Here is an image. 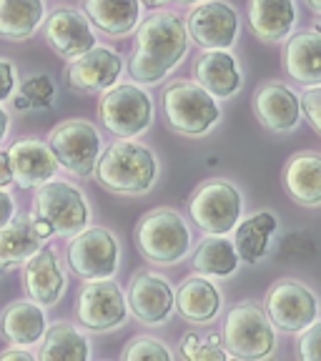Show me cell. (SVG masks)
<instances>
[{"instance_id":"cell-1","label":"cell","mask_w":321,"mask_h":361,"mask_svg":"<svg viewBox=\"0 0 321 361\" xmlns=\"http://www.w3.org/2000/svg\"><path fill=\"white\" fill-rule=\"evenodd\" d=\"M135 45L128 63V73L138 83H161L181 63L188 51L186 23L176 13L161 11L148 16L141 25H135Z\"/></svg>"},{"instance_id":"cell-2","label":"cell","mask_w":321,"mask_h":361,"mask_svg":"<svg viewBox=\"0 0 321 361\" xmlns=\"http://www.w3.org/2000/svg\"><path fill=\"white\" fill-rule=\"evenodd\" d=\"M93 173H96L98 183L108 191L135 196V193H146L153 186L158 164L148 146L121 138L98 156Z\"/></svg>"},{"instance_id":"cell-3","label":"cell","mask_w":321,"mask_h":361,"mask_svg":"<svg viewBox=\"0 0 321 361\" xmlns=\"http://www.w3.org/2000/svg\"><path fill=\"white\" fill-rule=\"evenodd\" d=\"M135 246L151 264L171 266L188 254L191 231L176 211L153 209L135 226Z\"/></svg>"},{"instance_id":"cell-4","label":"cell","mask_w":321,"mask_h":361,"mask_svg":"<svg viewBox=\"0 0 321 361\" xmlns=\"http://www.w3.org/2000/svg\"><path fill=\"white\" fill-rule=\"evenodd\" d=\"M33 219L51 226L53 236H75L88 226L90 209L83 191L68 180H45L33 198Z\"/></svg>"},{"instance_id":"cell-5","label":"cell","mask_w":321,"mask_h":361,"mask_svg":"<svg viewBox=\"0 0 321 361\" xmlns=\"http://www.w3.org/2000/svg\"><path fill=\"white\" fill-rule=\"evenodd\" d=\"M164 116L176 133L203 135L221 118V108L196 80H178L164 93Z\"/></svg>"},{"instance_id":"cell-6","label":"cell","mask_w":321,"mask_h":361,"mask_svg":"<svg viewBox=\"0 0 321 361\" xmlns=\"http://www.w3.org/2000/svg\"><path fill=\"white\" fill-rule=\"evenodd\" d=\"M241 193L229 180L221 178L203 180L188 201V214H191L193 224L209 236L231 233L234 226L241 221Z\"/></svg>"},{"instance_id":"cell-7","label":"cell","mask_w":321,"mask_h":361,"mask_svg":"<svg viewBox=\"0 0 321 361\" xmlns=\"http://www.w3.org/2000/svg\"><path fill=\"white\" fill-rule=\"evenodd\" d=\"M101 123L119 138H135L151 126L153 101L141 85L121 83L106 88L98 103Z\"/></svg>"},{"instance_id":"cell-8","label":"cell","mask_w":321,"mask_h":361,"mask_svg":"<svg viewBox=\"0 0 321 361\" xmlns=\"http://www.w3.org/2000/svg\"><path fill=\"white\" fill-rule=\"evenodd\" d=\"M224 346L238 359H266L277 346V334L266 311L256 304H238L224 324Z\"/></svg>"},{"instance_id":"cell-9","label":"cell","mask_w":321,"mask_h":361,"mask_svg":"<svg viewBox=\"0 0 321 361\" xmlns=\"http://www.w3.org/2000/svg\"><path fill=\"white\" fill-rule=\"evenodd\" d=\"M48 146H51L58 166L85 178L96 171L98 156H101V133L88 121L68 118L51 130Z\"/></svg>"},{"instance_id":"cell-10","label":"cell","mask_w":321,"mask_h":361,"mask_svg":"<svg viewBox=\"0 0 321 361\" xmlns=\"http://www.w3.org/2000/svg\"><path fill=\"white\" fill-rule=\"evenodd\" d=\"M119 241L103 226H85L83 231L71 236L68 243V266L75 276L93 281V279H113L119 269Z\"/></svg>"},{"instance_id":"cell-11","label":"cell","mask_w":321,"mask_h":361,"mask_svg":"<svg viewBox=\"0 0 321 361\" xmlns=\"http://www.w3.org/2000/svg\"><path fill=\"white\" fill-rule=\"evenodd\" d=\"M128 304L121 286L111 279H93L78 293L75 319L90 331H111L126 324Z\"/></svg>"},{"instance_id":"cell-12","label":"cell","mask_w":321,"mask_h":361,"mask_svg":"<svg viewBox=\"0 0 321 361\" xmlns=\"http://www.w3.org/2000/svg\"><path fill=\"white\" fill-rule=\"evenodd\" d=\"M266 316L274 329L299 334L319 316V304L304 283L284 279V281L274 283L266 293Z\"/></svg>"},{"instance_id":"cell-13","label":"cell","mask_w":321,"mask_h":361,"mask_svg":"<svg viewBox=\"0 0 321 361\" xmlns=\"http://www.w3.org/2000/svg\"><path fill=\"white\" fill-rule=\"evenodd\" d=\"M188 40L203 51H229L236 43L238 16L224 0H198L186 20Z\"/></svg>"},{"instance_id":"cell-14","label":"cell","mask_w":321,"mask_h":361,"mask_svg":"<svg viewBox=\"0 0 321 361\" xmlns=\"http://www.w3.org/2000/svg\"><path fill=\"white\" fill-rule=\"evenodd\" d=\"M123 71V58L113 48L106 45H93L90 51L80 53L78 58L71 61L66 68V83L75 90L83 93H96V90H106L116 85Z\"/></svg>"},{"instance_id":"cell-15","label":"cell","mask_w":321,"mask_h":361,"mask_svg":"<svg viewBox=\"0 0 321 361\" xmlns=\"http://www.w3.org/2000/svg\"><path fill=\"white\" fill-rule=\"evenodd\" d=\"M23 286L30 301L40 306H56L66 291V274L53 246H40L23 264Z\"/></svg>"},{"instance_id":"cell-16","label":"cell","mask_w":321,"mask_h":361,"mask_svg":"<svg viewBox=\"0 0 321 361\" xmlns=\"http://www.w3.org/2000/svg\"><path fill=\"white\" fill-rule=\"evenodd\" d=\"M45 20V40L53 51L66 61H73L80 53L90 51L96 45V35L90 28L85 13L73 8H58Z\"/></svg>"},{"instance_id":"cell-17","label":"cell","mask_w":321,"mask_h":361,"mask_svg":"<svg viewBox=\"0 0 321 361\" xmlns=\"http://www.w3.org/2000/svg\"><path fill=\"white\" fill-rule=\"evenodd\" d=\"M126 304L141 324L156 326V324H164L174 311V291L164 276L151 274V271H141L131 281Z\"/></svg>"},{"instance_id":"cell-18","label":"cell","mask_w":321,"mask_h":361,"mask_svg":"<svg viewBox=\"0 0 321 361\" xmlns=\"http://www.w3.org/2000/svg\"><path fill=\"white\" fill-rule=\"evenodd\" d=\"M8 158H11L13 183H18L20 188H38L45 180L56 178L58 169H61L51 146L38 138L16 141L8 151Z\"/></svg>"},{"instance_id":"cell-19","label":"cell","mask_w":321,"mask_h":361,"mask_svg":"<svg viewBox=\"0 0 321 361\" xmlns=\"http://www.w3.org/2000/svg\"><path fill=\"white\" fill-rule=\"evenodd\" d=\"M254 113L269 130L286 133L299 126L301 103L291 88L281 83H264L254 93Z\"/></svg>"},{"instance_id":"cell-20","label":"cell","mask_w":321,"mask_h":361,"mask_svg":"<svg viewBox=\"0 0 321 361\" xmlns=\"http://www.w3.org/2000/svg\"><path fill=\"white\" fill-rule=\"evenodd\" d=\"M246 20L259 40L279 43L291 35L296 23V6L293 0H248Z\"/></svg>"},{"instance_id":"cell-21","label":"cell","mask_w":321,"mask_h":361,"mask_svg":"<svg viewBox=\"0 0 321 361\" xmlns=\"http://www.w3.org/2000/svg\"><path fill=\"white\" fill-rule=\"evenodd\" d=\"M284 63H286V73L296 83L306 88L321 85V33L316 30L293 33L286 40Z\"/></svg>"},{"instance_id":"cell-22","label":"cell","mask_w":321,"mask_h":361,"mask_svg":"<svg viewBox=\"0 0 321 361\" xmlns=\"http://www.w3.org/2000/svg\"><path fill=\"white\" fill-rule=\"evenodd\" d=\"M45 311L35 301H13L3 309L0 331L11 346H33L45 334Z\"/></svg>"},{"instance_id":"cell-23","label":"cell","mask_w":321,"mask_h":361,"mask_svg":"<svg viewBox=\"0 0 321 361\" xmlns=\"http://www.w3.org/2000/svg\"><path fill=\"white\" fill-rule=\"evenodd\" d=\"M196 83L214 98H231L243 83L236 58L229 51H206L196 63Z\"/></svg>"},{"instance_id":"cell-24","label":"cell","mask_w":321,"mask_h":361,"mask_svg":"<svg viewBox=\"0 0 321 361\" xmlns=\"http://www.w3.org/2000/svg\"><path fill=\"white\" fill-rule=\"evenodd\" d=\"M284 186L289 196L301 206L321 203V156L319 153H296L284 169Z\"/></svg>"},{"instance_id":"cell-25","label":"cell","mask_w":321,"mask_h":361,"mask_svg":"<svg viewBox=\"0 0 321 361\" xmlns=\"http://www.w3.org/2000/svg\"><path fill=\"white\" fill-rule=\"evenodd\" d=\"M174 306L191 324L211 322L221 309V293L206 276H191L174 293Z\"/></svg>"},{"instance_id":"cell-26","label":"cell","mask_w":321,"mask_h":361,"mask_svg":"<svg viewBox=\"0 0 321 361\" xmlns=\"http://www.w3.org/2000/svg\"><path fill=\"white\" fill-rule=\"evenodd\" d=\"M83 13L108 35H128L141 23V0H83Z\"/></svg>"},{"instance_id":"cell-27","label":"cell","mask_w":321,"mask_h":361,"mask_svg":"<svg viewBox=\"0 0 321 361\" xmlns=\"http://www.w3.org/2000/svg\"><path fill=\"white\" fill-rule=\"evenodd\" d=\"M277 231V216L269 211H256L248 219L238 221L234 226V248L238 261L259 264L269 251V241Z\"/></svg>"},{"instance_id":"cell-28","label":"cell","mask_w":321,"mask_h":361,"mask_svg":"<svg viewBox=\"0 0 321 361\" xmlns=\"http://www.w3.org/2000/svg\"><path fill=\"white\" fill-rule=\"evenodd\" d=\"M43 246V238L35 233L30 219H13L0 228V271L23 266Z\"/></svg>"},{"instance_id":"cell-29","label":"cell","mask_w":321,"mask_h":361,"mask_svg":"<svg viewBox=\"0 0 321 361\" xmlns=\"http://www.w3.org/2000/svg\"><path fill=\"white\" fill-rule=\"evenodd\" d=\"M40 361H85L90 359V344L85 334H80L73 324H53L45 329L40 338Z\"/></svg>"},{"instance_id":"cell-30","label":"cell","mask_w":321,"mask_h":361,"mask_svg":"<svg viewBox=\"0 0 321 361\" xmlns=\"http://www.w3.org/2000/svg\"><path fill=\"white\" fill-rule=\"evenodd\" d=\"M45 18L43 0H0V38L25 40Z\"/></svg>"},{"instance_id":"cell-31","label":"cell","mask_w":321,"mask_h":361,"mask_svg":"<svg viewBox=\"0 0 321 361\" xmlns=\"http://www.w3.org/2000/svg\"><path fill=\"white\" fill-rule=\"evenodd\" d=\"M193 269L201 276H231L238 269V254L234 248V241H229L226 236H209L203 238L201 246L193 251L191 259Z\"/></svg>"},{"instance_id":"cell-32","label":"cell","mask_w":321,"mask_h":361,"mask_svg":"<svg viewBox=\"0 0 321 361\" xmlns=\"http://www.w3.org/2000/svg\"><path fill=\"white\" fill-rule=\"evenodd\" d=\"M183 356L191 361H226V349L221 346V336L198 338L193 331L183 336V346H181Z\"/></svg>"},{"instance_id":"cell-33","label":"cell","mask_w":321,"mask_h":361,"mask_svg":"<svg viewBox=\"0 0 321 361\" xmlns=\"http://www.w3.org/2000/svg\"><path fill=\"white\" fill-rule=\"evenodd\" d=\"M126 361H171L174 354L153 336H133L123 349Z\"/></svg>"},{"instance_id":"cell-34","label":"cell","mask_w":321,"mask_h":361,"mask_svg":"<svg viewBox=\"0 0 321 361\" xmlns=\"http://www.w3.org/2000/svg\"><path fill=\"white\" fill-rule=\"evenodd\" d=\"M20 96H25L30 108H48L53 103V98H56V85H53L51 75H30L28 80H23Z\"/></svg>"},{"instance_id":"cell-35","label":"cell","mask_w":321,"mask_h":361,"mask_svg":"<svg viewBox=\"0 0 321 361\" xmlns=\"http://www.w3.org/2000/svg\"><path fill=\"white\" fill-rule=\"evenodd\" d=\"M296 354L301 361H321V322H311L306 329L299 331L296 341Z\"/></svg>"},{"instance_id":"cell-36","label":"cell","mask_w":321,"mask_h":361,"mask_svg":"<svg viewBox=\"0 0 321 361\" xmlns=\"http://www.w3.org/2000/svg\"><path fill=\"white\" fill-rule=\"evenodd\" d=\"M301 108H304L306 118L314 126L316 133H321V85H311L309 90H304L301 96Z\"/></svg>"},{"instance_id":"cell-37","label":"cell","mask_w":321,"mask_h":361,"mask_svg":"<svg viewBox=\"0 0 321 361\" xmlns=\"http://www.w3.org/2000/svg\"><path fill=\"white\" fill-rule=\"evenodd\" d=\"M16 66L6 58H0V101L11 98V93L16 90Z\"/></svg>"},{"instance_id":"cell-38","label":"cell","mask_w":321,"mask_h":361,"mask_svg":"<svg viewBox=\"0 0 321 361\" xmlns=\"http://www.w3.org/2000/svg\"><path fill=\"white\" fill-rule=\"evenodd\" d=\"M13 219H16V201H13L11 193H6L0 188V228L6 224H11Z\"/></svg>"},{"instance_id":"cell-39","label":"cell","mask_w":321,"mask_h":361,"mask_svg":"<svg viewBox=\"0 0 321 361\" xmlns=\"http://www.w3.org/2000/svg\"><path fill=\"white\" fill-rule=\"evenodd\" d=\"M13 183V171H11V158L8 151H0V188H6Z\"/></svg>"},{"instance_id":"cell-40","label":"cell","mask_w":321,"mask_h":361,"mask_svg":"<svg viewBox=\"0 0 321 361\" xmlns=\"http://www.w3.org/2000/svg\"><path fill=\"white\" fill-rule=\"evenodd\" d=\"M6 359L33 361V354H30V351H20V349H6V351H0V361H6Z\"/></svg>"},{"instance_id":"cell-41","label":"cell","mask_w":321,"mask_h":361,"mask_svg":"<svg viewBox=\"0 0 321 361\" xmlns=\"http://www.w3.org/2000/svg\"><path fill=\"white\" fill-rule=\"evenodd\" d=\"M8 128H11V116H8V111H6V108L0 106V143L6 141Z\"/></svg>"},{"instance_id":"cell-42","label":"cell","mask_w":321,"mask_h":361,"mask_svg":"<svg viewBox=\"0 0 321 361\" xmlns=\"http://www.w3.org/2000/svg\"><path fill=\"white\" fill-rule=\"evenodd\" d=\"M148 8H161V6H169L171 0H143Z\"/></svg>"},{"instance_id":"cell-43","label":"cell","mask_w":321,"mask_h":361,"mask_svg":"<svg viewBox=\"0 0 321 361\" xmlns=\"http://www.w3.org/2000/svg\"><path fill=\"white\" fill-rule=\"evenodd\" d=\"M306 6H309L316 16H321V0H306Z\"/></svg>"},{"instance_id":"cell-44","label":"cell","mask_w":321,"mask_h":361,"mask_svg":"<svg viewBox=\"0 0 321 361\" xmlns=\"http://www.w3.org/2000/svg\"><path fill=\"white\" fill-rule=\"evenodd\" d=\"M16 108H20V111H25V108H30V103L25 101V96H18V98H16Z\"/></svg>"},{"instance_id":"cell-45","label":"cell","mask_w":321,"mask_h":361,"mask_svg":"<svg viewBox=\"0 0 321 361\" xmlns=\"http://www.w3.org/2000/svg\"><path fill=\"white\" fill-rule=\"evenodd\" d=\"M314 30H316V33H321V16H316V20H314Z\"/></svg>"},{"instance_id":"cell-46","label":"cell","mask_w":321,"mask_h":361,"mask_svg":"<svg viewBox=\"0 0 321 361\" xmlns=\"http://www.w3.org/2000/svg\"><path fill=\"white\" fill-rule=\"evenodd\" d=\"M181 3H198V0H181Z\"/></svg>"}]
</instances>
